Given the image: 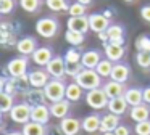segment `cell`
I'll use <instances>...</instances> for the list:
<instances>
[{"label": "cell", "mask_w": 150, "mask_h": 135, "mask_svg": "<svg viewBox=\"0 0 150 135\" xmlns=\"http://www.w3.org/2000/svg\"><path fill=\"white\" fill-rule=\"evenodd\" d=\"M16 50L21 56H33L37 50V40L34 37H23L16 42Z\"/></svg>", "instance_id": "cell-11"}, {"label": "cell", "mask_w": 150, "mask_h": 135, "mask_svg": "<svg viewBox=\"0 0 150 135\" xmlns=\"http://www.w3.org/2000/svg\"><path fill=\"white\" fill-rule=\"evenodd\" d=\"M47 125L44 124H39V122H34V121H29L28 124L23 125V135H47Z\"/></svg>", "instance_id": "cell-27"}, {"label": "cell", "mask_w": 150, "mask_h": 135, "mask_svg": "<svg viewBox=\"0 0 150 135\" xmlns=\"http://www.w3.org/2000/svg\"><path fill=\"white\" fill-rule=\"evenodd\" d=\"M45 71L52 79H63L66 76V61L63 56H53L52 61L45 66Z\"/></svg>", "instance_id": "cell-7"}, {"label": "cell", "mask_w": 150, "mask_h": 135, "mask_svg": "<svg viewBox=\"0 0 150 135\" xmlns=\"http://www.w3.org/2000/svg\"><path fill=\"white\" fill-rule=\"evenodd\" d=\"M42 5V0H20V6L26 13H36Z\"/></svg>", "instance_id": "cell-32"}, {"label": "cell", "mask_w": 150, "mask_h": 135, "mask_svg": "<svg viewBox=\"0 0 150 135\" xmlns=\"http://www.w3.org/2000/svg\"><path fill=\"white\" fill-rule=\"evenodd\" d=\"M105 58H108L113 63H120L121 60L124 58V53H126V48L124 45H115L111 42L105 44Z\"/></svg>", "instance_id": "cell-15"}, {"label": "cell", "mask_w": 150, "mask_h": 135, "mask_svg": "<svg viewBox=\"0 0 150 135\" xmlns=\"http://www.w3.org/2000/svg\"><path fill=\"white\" fill-rule=\"evenodd\" d=\"M49 130H47V135H65L62 132V129H60V125H52V127H47Z\"/></svg>", "instance_id": "cell-43"}, {"label": "cell", "mask_w": 150, "mask_h": 135, "mask_svg": "<svg viewBox=\"0 0 150 135\" xmlns=\"http://www.w3.org/2000/svg\"><path fill=\"white\" fill-rule=\"evenodd\" d=\"M103 60L102 58V51L100 50H86L84 53H82V66L86 68V69H95L97 68V64L100 63V61Z\"/></svg>", "instance_id": "cell-17"}, {"label": "cell", "mask_w": 150, "mask_h": 135, "mask_svg": "<svg viewBox=\"0 0 150 135\" xmlns=\"http://www.w3.org/2000/svg\"><path fill=\"white\" fill-rule=\"evenodd\" d=\"M28 71V56H16L11 58L5 66V72L11 77V79H18V77L26 76Z\"/></svg>", "instance_id": "cell-5"}, {"label": "cell", "mask_w": 150, "mask_h": 135, "mask_svg": "<svg viewBox=\"0 0 150 135\" xmlns=\"http://www.w3.org/2000/svg\"><path fill=\"white\" fill-rule=\"evenodd\" d=\"M100 124H102V117L98 114H89L82 119V130L87 134H95L100 130Z\"/></svg>", "instance_id": "cell-21"}, {"label": "cell", "mask_w": 150, "mask_h": 135, "mask_svg": "<svg viewBox=\"0 0 150 135\" xmlns=\"http://www.w3.org/2000/svg\"><path fill=\"white\" fill-rule=\"evenodd\" d=\"M4 135H23V132H7V134H4Z\"/></svg>", "instance_id": "cell-46"}, {"label": "cell", "mask_w": 150, "mask_h": 135, "mask_svg": "<svg viewBox=\"0 0 150 135\" xmlns=\"http://www.w3.org/2000/svg\"><path fill=\"white\" fill-rule=\"evenodd\" d=\"M68 13H69V16H86V13H87V6L82 5V3H79V2L71 3Z\"/></svg>", "instance_id": "cell-37"}, {"label": "cell", "mask_w": 150, "mask_h": 135, "mask_svg": "<svg viewBox=\"0 0 150 135\" xmlns=\"http://www.w3.org/2000/svg\"><path fill=\"white\" fill-rule=\"evenodd\" d=\"M113 66H115V63H113V61H110L108 58H103V60H102L100 63L97 64L95 71L98 72V76H100L102 79H107V77H110V76H111V71H113Z\"/></svg>", "instance_id": "cell-28"}, {"label": "cell", "mask_w": 150, "mask_h": 135, "mask_svg": "<svg viewBox=\"0 0 150 135\" xmlns=\"http://www.w3.org/2000/svg\"><path fill=\"white\" fill-rule=\"evenodd\" d=\"M118 125H120V116L111 114V112L102 116V124H100L102 134H103V132H115Z\"/></svg>", "instance_id": "cell-24"}, {"label": "cell", "mask_w": 150, "mask_h": 135, "mask_svg": "<svg viewBox=\"0 0 150 135\" xmlns=\"http://www.w3.org/2000/svg\"><path fill=\"white\" fill-rule=\"evenodd\" d=\"M127 101L124 96H118V98H111L110 101H108V106L107 109L111 112V114H116V116H121L124 114V112L127 111Z\"/></svg>", "instance_id": "cell-23"}, {"label": "cell", "mask_w": 150, "mask_h": 135, "mask_svg": "<svg viewBox=\"0 0 150 135\" xmlns=\"http://www.w3.org/2000/svg\"><path fill=\"white\" fill-rule=\"evenodd\" d=\"M136 63L142 69H150V51H137Z\"/></svg>", "instance_id": "cell-34"}, {"label": "cell", "mask_w": 150, "mask_h": 135, "mask_svg": "<svg viewBox=\"0 0 150 135\" xmlns=\"http://www.w3.org/2000/svg\"><path fill=\"white\" fill-rule=\"evenodd\" d=\"M102 135H115V132H103Z\"/></svg>", "instance_id": "cell-47"}, {"label": "cell", "mask_w": 150, "mask_h": 135, "mask_svg": "<svg viewBox=\"0 0 150 135\" xmlns=\"http://www.w3.org/2000/svg\"><path fill=\"white\" fill-rule=\"evenodd\" d=\"M16 6V2L15 0H0V13L2 15H8L11 13Z\"/></svg>", "instance_id": "cell-40"}, {"label": "cell", "mask_w": 150, "mask_h": 135, "mask_svg": "<svg viewBox=\"0 0 150 135\" xmlns=\"http://www.w3.org/2000/svg\"><path fill=\"white\" fill-rule=\"evenodd\" d=\"M66 26H68V29H71V31L86 34V32L91 29V24H89V16H69Z\"/></svg>", "instance_id": "cell-12"}, {"label": "cell", "mask_w": 150, "mask_h": 135, "mask_svg": "<svg viewBox=\"0 0 150 135\" xmlns=\"http://www.w3.org/2000/svg\"><path fill=\"white\" fill-rule=\"evenodd\" d=\"M107 34H108V39H110V40L124 37V27L121 24H110V27L107 29Z\"/></svg>", "instance_id": "cell-35"}, {"label": "cell", "mask_w": 150, "mask_h": 135, "mask_svg": "<svg viewBox=\"0 0 150 135\" xmlns=\"http://www.w3.org/2000/svg\"><path fill=\"white\" fill-rule=\"evenodd\" d=\"M74 82H78L84 90H94L102 87V77L98 76V72L95 69H82L78 76L74 77Z\"/></svg>", "instance_id": "cell-1"}, {"label": "cell", "mask_w": 150, "mask_h": 135, "mask_svg": "<svg viewBox=\"0 0 150 135\" xmlns=\"http://www.w3.org/2000/svg\"><path fill=\"white\" fill-rule=\"evenodd\" d=\"M84 37H86V34L71 31V29H66V32H65V40L69 45H73V47H79V45L84 44Z\"/></svg>", "instance_id": "cell-29"}, {"label": "cell", "mask_w": 150, "mask_h": 135, "mask_svg": "<svg viewBox=\"0 0 150 135\" xmlns=\"http://www.w3.org/2000/svg\"><path fill=\"white\" fill-rule=\"evenodd\" d=\"M26 103H29L31 106H36V105H45L47 101V96L44 93V89H29L26 93Z\"/></svg>", "instance_id": "cell-22"}, {"label": "cell", "mask_w": 150, "mask_h": 135, "mask_svg": "<svg viewBox=\"0 0 150 135\" xmlns=\"http://www.w3.org/2000/svg\"><path fill=\"white\" fill-rule=\"evenodd\" d=\"M13 106H15L13 95H10L7 92H0V111L4 114H7V112H10L13 109Z\"/></svg>", "instance_id": "cell-30"}, {"label": "cell", "mask_w": 150, "mask_h": 135, "mask_svg": "<svg viewBox=\"0 0 150 135\" xmlns=\"http://www.w3.org/2000/svg\"><path fill=\"white\" fill-rule=\"evenodd\" d=\"M142 92H144V103L150 105V85H149V87H145V89H144Z\"/></svg>", "instance_id": "cell-44"}, {"label": "cell", "mask_w": 150, "mask_h": 135, "mask_svg": "<svg viewBox=\"0 0 150 135\" xmlns=\"http://www.w3.org/2000/svg\"><path fill=\"white\" fill-rule=\"evenodd\" d=\"M82 69H84L82 63H66V76L73 77V79H74Z\"/></svg>", "instance_id": "cell-38"}, {"label": "cell", "mask_w": 150, "mask_h": 135, "mask_svg": "<svg viewBox=\"0 0 150 135\" xmlns=\"http://www.w3.org/2000/svg\"><path fill=\"white\" fill-rule=\"evenodd\" d=\"M89 24H91V31L100 34L110 27V18H107L103 13H94L89 16Z\"/></svg>", "instance_id": "cell-9"}, {"label": "cell", "mask_w": 150, "mask_h": 135, "mask_svg": "<svg viewBox=\"0 0 150 135\" xmlns=\"http://www.w3.org/2000/svg\"><path fill=\"white\" fill-rule=\"evenodd\" d=\"M140 18L145 22H150V3H147L140 8Z\"/></svg>", "instance_id": "cell-41"}, {"label": "cell", "mask_w": 150, "mask_h": 135, "mask_svg": "<svg viewBox=\"0 0 150 135\" xmlns=\"http://www.w3.org/2000/svg\"><path fill=\"white\" fill-rule=\"evenodd\" d=\"M81 60H82V53L78 50V47H71L66 50V53H65L66 63H81Z\"/></svg>", "instance_id": "cell-33"}, {"label": "cell", "mask_w": 150, "mask_h": 135, "mask_svg": "<svg viewBox=\"0 0 150 135\" xmlns=\"http://www.w3.org/2000/svg\"><path fill=\"white\" fill-rule=\"evenodd\" d=\"M28 79L33 89H44L50 82V74L45 69H34L28 74Z\"/></svg>", "instance_id": "cell-8"}, {"label": "cell", "mask_w": 150, "mask_h": 135, "mask_svg": "<svg viewBox=\"0 0 150 135\" xmlns=\"http://www.w3.org/2000/svg\"><path fill=\"white\" fill-rule=\"evenodd\" d=\"M134 132L137 135H150V119L149 121H144V122H136Z\"/></svg>", "instance_id": "cell-39"}, {"label": "cell", "mask_w": 150, "mask_h": 135, "mask_svg": "<svg viewBox=\"0 0 150 135\" xmlns=\"http://www.w3.org/2000/svg\"><path fill=\"white\" fill-rule=\"evenodd\" d=\"M123 2H126V3H132V2H136V0H123Z\"/></svg>", "instance_id": "cell-48"}, {"label": "cell", "mask_w": 150, "mask_h": 135, "mask_svg": "<svg viewBox=\"0 0 150 135\" xmlns=\"http://www.w3.org/2000/svg\"><path fill=\"white\" fill-rule=\"evenodd\" d=\"M60 129L65 135H78L79 130L82 129V121L76 117H65L60 121Z\"/></svg>", "instance_id": "cell-13"}, {"label": "cell", "mask_w": 150, "mask_h": 135, "mask_svg": "<svg viewBox=\"0 0 150 135\" xmlns=\"http://www.w3.org/2000/svg\"><path fill=\"white\" fill-rule=\"evenodd\" d=\"M129 76H131V69H129V66H127L126 63H115L110 79L124 84L127 79H129Z\"/></svg>", "instance_id": "cell-20"}, {"label": "cell", "mask_w": 150, "mask_h": 135, "mask_svg": "<svg viewBox=\"0 0 150 135\" xmlns=\"http://www.w3.org/2000/svg\"><path fill=\"white\" fill-rule=\"evenodd\" d=\"M68 0H45V5L50 11H55V13H60V11H68L69 6L68 5Z\"/></svg>", "instance_id": "cell-31"}, {"label": "cell", "mask_w": 150, "mask_h": 135, "mask_svg": "<svg viewBox=\"0 0 150 135\" xmlns=\"http://www.w3.org/2000/svg\"><path fill=\"white\" fill-rule=\"evenodd\" d=\"M82 95H84V89H82L81 85H79L78 82H71L66 85V95L65 98L68 100V101H79V100L82 98Z\"/></svg>", "instance_id": "cell-26"}, {"label": "cell", "mask_w": 150, "mask_h": 135, "mask_svg": "<svg viewBox=\"0 0 150 135\" xmlns=\"http://www.w3.org/2000/svg\"><path fill=\"white\" fill-rule=\"evenodd\" d=\"M115 135H131V129L124 124H120L115 130Z\"/></svg>", "instance_id": "cell-42"}, {"label": "cell", "mask_w": 150, "mask_h": 135, "mask_svg": "<svg viewBox=\"0 0 150 135\" xmlns=\"http://www.w3.org/2000/svg\"><path fill=\"white\" fill-rule=\"evenodd\" d=\"M60 29V22L57 18L53 16H44V18H39V21L36 22V31L40 37L44 39H52L58 34Z\"/></svg>", "instance_id": "cell-2"}, {"label": "cell", "mask_w": 150, "mask_h": 135, "mask_svg": "<svg viewBox=\"0 0 150 135\" xmlns=\"http://www.w3.org/2000/svg\"><path fill=\"white\" fill-rule=\"evenodd\" d=\"M129 116L134 122H144L150 119V106L147 103H142V105L132 106L129 109Z\"/></svg>", "instance_id": "cell-19"}, {"label": "cell", "mask_w": 150, "mask_h": 135, "mask_svg": "<svg viewBox=\"0 0 150 135\" xmlns=\"http://www.w3.org/2000/svg\"><path fill=\"white\" fill-rule=\"evenodd\" d=\"M136 48L137 51H150V35L142 34L136 40Z\"/></svg>", "instance_id": "cell-36"}, {"label": "cell", "mask_w": 150, "mask_h": 135, "mask_svg": "<svg viewBox=\"0 0 150 135\" xmlns=\"http://www.w3.org/2000/svg\"><path fill=\"white\" fill-rule=\"evenodd\" d=\"M76 2H79V3H82V5H86V6H89L92 3V0H76Z\"/></svg>", "instance_id": "cell-45"}, {"label": "cell", "mask_w": 150, "mask_h": 135, "mask_svg": "<svg viewBox=\"0 0 150 135\" xmlns=\"http://www.w3.org/2000/svg\"><path fill=\"white\" fill-rule=\"evenodd\" d=\"M31 111H33V106L29 103H18V105L13 106L8 114H10V119L16 124H28L31 121Z\"/></svg>", "instance_id": "cell-6"}, {"label": "cell", "mask_w": 150, "mask_h": 135, "mask_svg": "<svg viewBox=\"0 0 150 135\" xmlns=\"http://www.w3.org/2000/svg\"><path fill=\"white\" fill-rule=\"evenodd\" d=\"M108 101H110V98L107 96V93H105V90L102 89H94V90H89L87 93H86V103H87V106H91L92 109H103L108 106Z\"/></svg>", "instance_id": "cell-4"}, {"label": "cell", "mask_w": 150, "mask_h": 135, "mask_svg": "<svg viewBox=\"0 0 150 135\" xmlns=\"http://www.w3.org/2000/svg\"><path fill=\"white\" fill-rule=\"evenodd\" d=\"M102 89L105 90V93H107L108 98H118V96H124V93H126V87H124V84L121 82H116V80H108V82L103 84V87Z\"/></svg>", "instance_id": "cell-18"}, {"label": "cell", "mask_w": 150, "mask_h": 135, "mask_svg": "<svg viewBox=\"0 0 150 135\" xmlns=\"http://www.w3.org/2000/svg\"><path fill=\"white\" fill-rule=\"evenodd\" d=\"M69 108H71V101L68 100H62V101H55V103H50V112H52V117L55 119H65L68 117L69 114Z\"/></svg>", "instance_id": "cell-16"}, {"label": "cell", "mask_w": 150, "mask_h": 135, "mask_svg": "<svg viewBox=\"0 0 150 135\" xmlns=\"http://www.w3.org/2000/svg\"><path fill=\"white\" fill-rule=\"evenodd\" d=\"M44 93L47 96V101H50V103L65 100L66 85L63 82V79H50V82L44 87Z\"/></svg>", "instance_id": "cell-3"}, {"label": "cell", "mask_w": 150, "mask_h": 135, "mask_svg": "<svg viewBox=\"0 0 150 135\" xmlns=\"http://www.w3.org/2000/svg\"><path fill=\"white\" fill-rule=\"evenodd\" d=\"M52 117V112H50V106L47 105H36L33 106V111H31V121L39 122V124L47 125Z\"/></svg>", "instance_id": "cell-10"}, {"label": "cell", "mask_w": 150, "mask_h": 135, "mask_svg": "<svg viewBox=\"0 0 150 135\" xmlns=\"http://www.w3.org/2000/svg\"><path fill=\"white\" fill-rule=\"evenodd\" d=\"M124 98H126L127 105L132 108V106L142 105L144 103V92L137 87H132V89H127L126 93H124Z\"/></svg>", "instance_id": "cell-25"}, {"label": "cell", "mask_w": 150, "mask_h": 135, "mask_svg": "<svg viewBox=\"0 0 150 135\" xmlns=\"http://www.w3.org/2000/svg\"><path fill=\"white\" fill-rule=\"evenodd\" d=\"M31 58H33V61L37 64V66H44V68H45L47 64L52 61L53 51H52V48H50V47H45V45H44V47H37V50L33 53V56H31Z\"/></svg>", "instance_id": "cell-14"}]
</instances>
